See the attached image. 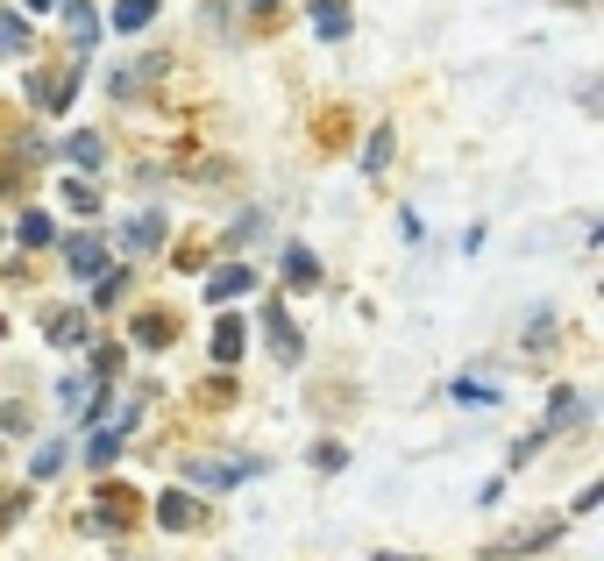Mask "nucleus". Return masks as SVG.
Masks as SVG:
<instances>
[{"label":"nucleus","mask_w":604,"mask_h":561,"mask_svg":"<svg viewBox=\"0 0 604 561\" xmlns=\"http://www.w3.org/2000/svg\"><path fill=\"white\" fill-rule=\"evenodd\" d=\"M157 519H164V526H171V534H186V526H192V519H200V505H192V497H186V491H171V497H164V505H157Z\"/></svg>","instance_id":"obj_5"},{"label":"nucleus","mask_w":604,"mask_h":561,"mask_svg":"<svg viewBox=\"0 0 604 561\" xmlns=\"http://www.w3.org/2000/svg\"><path fill=\"white\" fill-rule=\"evenodd\" d=\"M51 341H57V348H79V341H86V313H57Z\"/></svg>","instance_id":"obj_8"},{"label":"nucleus","mask_w":604,"mask_h":561,"mask_svg":"<svg viewBox=\"0 0 604 561\" xmlns=\"http://www.w3.org/2000/svg\"><path fill=\"white\" fill-rule=\"evenodd\" d=\"M164 242V221L149 214V221H128V249H157Z\"/></svg>","instance_id":"obj_12"},{"label":"nucleus","mask_w":604,"mask_h":561,"mask_svg":"<svg viewBox=\"0 0 604 561\" xmlns=\"http://www.w3.org/2000/svg\"><path fill=\"white\" fill-rule=\"evenodd\" d=\"M192 476H200L206 491H221V483H242V476H256V462H249V455H235V462H206V455H192Z\"/></svg>","instance_id":"obj_1"},{"label":"nucleus","mask_w":604,"mask_h":561,"mask_svg":"<svg viewBox=\"0 0 604 561\" xmlns=\"http://www.w3.org/2000/svg\"><path fill=\"white\" fill-rule=\"evenodd\" d=\"M22 8H29V14H43V8H57V0H22Z\"/></svg>","instance_id":"obj_17"},{"label":"nucleus","mask_w":604,"mask_h":561,"mask_svg":"<svg viewBox=\"0 0 604 561\" xmlns=\"http://www.w3.org/2000/svg\"><path fill=\"white\" fill-rule=\"evenodd\" d=\"M114 455H121V434H108V427H100L93 441H86V462H93V469H108Z\"/></svg>","instance_id":"obj_9"},{"label":"nucleus","mask_w":604,"mask_h":561,"mask_svg":"<svg viewBox=\"0 0 604 561\" xmlns=\"http://www.w3.org/2000/svg\"><path fill=\"white\" fill-rule=\"evenodd\" d=\"M249 284H256V270H242V263H228V270H221L214 284H206V299H214V306H228V299H242V292H249Z\"/></svg>","instance_id":"obj_4"},{"label":"nucleus","mask_w":604,"mask_h":561,"mask_svg":"<svg viewBox=\"0 0 604 561\" xmlns=\"http://www.w3.org/2000/svg\"><path fill=\"white\" fill-rule=\"evenodd\" d=\"M149 8H157V0H121L114 22H121V29H143V22H149Z\"/></svg>","instance_id":"obj_14"},{"label":"nucleus","mask_w":604,"mask_h":561,"mask_svg":"<svg viewBox=\"0 0 604 561\" xmlns=\"http://www.w3.org/2000/svg\"><path fill=\"white\" fill-rule=\"evenodd\" d=\"M14 235L36 249V242H51V235H57V227H51V214H22V227H14Z\"/></svg>","instance_id":"obj_13"},{"label":"nucleus","mask_w":604,"mask_h":561,"mask_svg":"<svg viewBox=\"0 0 604 561\" xmlns=\"http://www.w3.org/2000/svg\"><path fill=\"white\" fill-rule=\"evenodd\" d=\"M362 164H370V171H384V164H391V128L370 135V157H362Z\"/></svg>","instance_id":"obj_15"},{"label":"nucleus","mask_w":604,"mask_h":561,"mask_svg":"<svg viewBox=\"0 0 604 561\" xmlns=\"http://www.w3.org/2000/svg\"><path fill=\"white\" fill-rule=\"evenodd\" d=\"M65 256H71V270H79V278L108 270V249H100V235H71V242H65Z\"/></svg>","instance_id":"obj_2"},{"label":"nucleus","mask_w":604,"mask_h":561,"mask_svg":"<svg viewBox=\"0 0 604 561\" xmlns=\"http://www.w3.org/2000/svg\"><path fill=\"white\" fill-rule=\"evenodd\" d=\"M284 278H292V284H321V263H313V249H284Z\"/></svg>","instance_id":"obj_7"},{"label":"nucleus","mask_w":604,"mask_h":561,"mask_svg":"<svg viewBox=\"0 0 604 561\" xmlns=\"http://www.w3.org/2000/svg\"><path fill=\"white\" fill-rule=\"evenodd\" d=\"M242 356V321H221V335H214V362H235Z\"/></svg>","instance_id":"obj_11"},{"label":"nucleus","mask_w":604,"mask_h":561,"mask_svg":"<svg viewBox=\"0 0 604 561\" xmlns=\"http://www.w3.org/2000/svg\"><path fill=\"white\" fill-rule=\"evenodd\" d=\"M65 14H71V29H79V36H93V8H86V0H65Z\"/></svg>","instance_id":"obj_16"},{"label":"nucleus","mask_w":604,"mask_h":561,"mask_svg":"<svg viewBox=\"0 0 604 561\" xmlns=\"http://www.w3.org/2000/svg\"><path fill=\"white\" fill-rule=\"evenodd\" d=\"M264 327H270V348H278L284 362H299V335H292V313H284V306H264Z\"/></svg>","instance_id":"obj_3"},{"label":"nucleus","mask_w":604,"mask_h":561,"mask_svg":"<svg viewBox=\"0 0 604 561\" xmlns=\"http://www.w3.org/2000/svg\"><path fill=\"white\" fill-rule=\"evenodd\" d=\"M79 171H100V135H71V149H65Z\"/></svg>","instance_id":"obj_10"},{"label":"nucleus","mask_w":604,"mask_h":561,"mask_svg":"<svg viewBox=\"0 0 604 561\" xmlns=\"http://www.w3.org/2000/svg\"><path fill=\"white\" fill-rule=\"evenodd\" d=\"M313 29H321V36H349V8H342V0H321V8H313Z\"/></svg>","instance_id":"obj_6"}]
</instances>
